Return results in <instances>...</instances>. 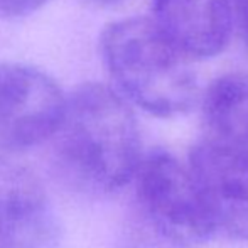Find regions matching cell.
Here are the masks:
<instances>
[{
  "mask_svg": "<svg viewBox=\"0 0 248 248\" xmlns=\"http://www.w3.org/2000/svg\"><path fill=\"white\" fill-rule=\"evenodd\" d=\"M49 142L59 172L88 193L107 194L124 187L142 160L130 101L100 83H85L66 95Z\"/></svg>",
  "mask_w": 248,
  "mask_h": 248,
  "instance_id": "1",
  "label": "cell"
},
{
  "mask_svg": "<svg viewBox=\"0 0 248 248\" xmlns=\"http://www.w3.org/2000/svg\"><path fill=\"white\" fill-rule=\"evenodd\" d=\"M101 56L117 90L132 105L155 117L186 113L199 98L191 58L154 22L122 19L101 34Z\"/></svg>",
  "mask_w": 248,
  "mask_h": 248,
  "instance_id": "2",
  "label": "cell"
},
{
  "mask_svg": "<svg viewBox=\"0 0 248 248\" xmlns=\"http://www.w3.org/2000/svg\"><path fill=\"white\" fill-rule=\"evenodd\" d=\"M134 179L142 211L162 235L193 243L215 233L187 164L167 152H154L142 157Z\"/></svg>",
  "mask_w": 248,
  "mask_h": 248,
  "instance_id": "3",
  "label": "cell"
},
{
  "mask_svg": "<svg viewBox=\"0 0 248 248\" xmlns=\"http://www.w3.org/2000/svg\"><path fill=\"white\" fill-rule=\"evenodd\" d=\"M66 95L44 71L24 64H0V149L20 150L49 142Z\"/></svg>",
  "mask_w": 248,
  "mask_h": 248,
  "instance_id": "4",
  "label": "cell"
},
{
  "mask_svg": "<svg viewBox=\"0 0 248 248\" xmlns=\"http://www.w3.org/2000/svg\"><path fill=\"white\" fill-rule=\"evenodd\" d=\"M215 232L248 242V160L204 139L187 159Z\"/></svg>",
  "mask_w": 248,
  "mask_h": 248,
  "instance_id": "5",
  "label": "cell"
},
{
  "mask_svg": "<svg viewBox=\"0 0 248 248\" xmlns=\"http://www.w3.org/2000/svg\"><path fill=\"white\" fill-rule=\"evenodd\" d=\"M154 22L191 59L225 49L233 27L230 0H152Z\"/></svg>",
  "mask_w": 248,
  "mask_h": 248,
  "instance_id": "6",
  "label": "cell"
},
{
  "mask_svg": "<svg viewBox=\"0 0 248 248\" xmlns=\"http://www.w3.org/2000/svg\"><path fill=\"white\" fill-rule=\"evenodd\" d=\"M46 193L39 176L16 152L0 149V240L44 223Z\"/></svg>",
  "mask_w": 248,
  "mask_h": 248,
  "instance_id": "7",
  "label": "cell"
},
{
  "mask_svg": "<svg viewBox=\"0 0 248 248\" xmlns=\"http://www.w3.org/2000/svg\"><path fill=\"white\" fill-rule=\"evenodd\" d=\"M206 137L213 144L248 160V75L230 73L202 96Z\"/></svg>",
  "mask_w": 248,
  "mask_h": 248,
  "instance_id": "8",
  "label": "cell"
},
{
  "mask_svg": "<svg viewBox=\"0 0 248 248\" xmlns=\"http://www.w3.org/2000/svg\"><path fill=\"white\" fill-rule=\"evenodd\" d=\"M47 2L49 0H0V14L9 17L29 16Z\"/></svg>",
  "mask_w": 248,
  "mask_h": 248,
  "instance_id": "9",
  "label": "cell"
},
{
  "mask_svg": "<svg viewBox=\"0 0 248 248\" xmlns=\"http://www.w3.org/2000/svg\"><path fill=\"white\" fill-rule=\"evenodd\" d=\"M232 2L233 26L236 27L243 46L248 51V0H230Z\"/></svg>",
  "mask_w": 248,
  "mask_h": 248,
  "instance_id": "10",
  "label": "cell"
},
{
  "mask_svg": "<svg viewBox=\"0 0 248 248\" xmlns=\"http://www.w3.org/2000/svg\"><path fill=\"white\" fill-rule=\"evenodd\" d=\"M93 2H98V3H113V2H118V0H93Z\"/></svg>",
  "mask_w": 248,
  "mask_h": 248,
  "instance_id": "11",
  "label": "cell"
},
{
  "mask_svg": "<svg viewBox=\"0 0 248 248\" xmlns=\"http://www.w3.org/2000/svg\"><path fill=\"white\" fill-rule=\"evenodd\" d=\"M0 248H16V247L9 245V243H2V242H0Z\"/></svg>",
  "mask_w": 248,
  "mask_h": 248,
  "instance_id": "12",
  "label": "cell"
}]
</instances>
